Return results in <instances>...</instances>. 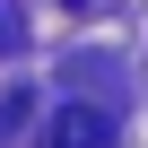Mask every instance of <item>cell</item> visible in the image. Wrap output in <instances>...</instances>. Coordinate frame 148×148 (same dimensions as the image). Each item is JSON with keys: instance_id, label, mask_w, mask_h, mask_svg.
<instances>
[{"instance_id": "cell-2", "label": "cell", "mask_w": 148, "mask_h": 148, "mask_svg": "<svg viewBox=\"0 0 148 148\" xmlns=\"http://www.w3.org/2000/svg\"><path fill=\"white\" fill-rule=\"evenodd\" d=\"M26 44V26H18V9H0V52H18Z\"/></svg>"}, {"instance_id": "cell-3", "label": "cell", "mask_w": 148, "mask_h": 148, "mask_svg": "<svg viewBox=\"0 0 148 148\" xmlns=\"http://www.w3.org/2000/svg\"><path fill=\"white\" fill-rule=\"evenodd\" d=\"M70 9H96V0H70Z\"/></svg>"}, {"instance_id": "cell-1", "label": "cell", "mask_w": 148, "mask_h": 148, "mask_svg": "<svg viewBox=\"0 0 148 148\" xmlns=\"http://www.w3.org/2000/svg\"><path fill=\"white\" fill-rule=\"evenodd\" d=\"M35 148H113V113H105V105H61Z\"/></svg>"}]
</instances>
